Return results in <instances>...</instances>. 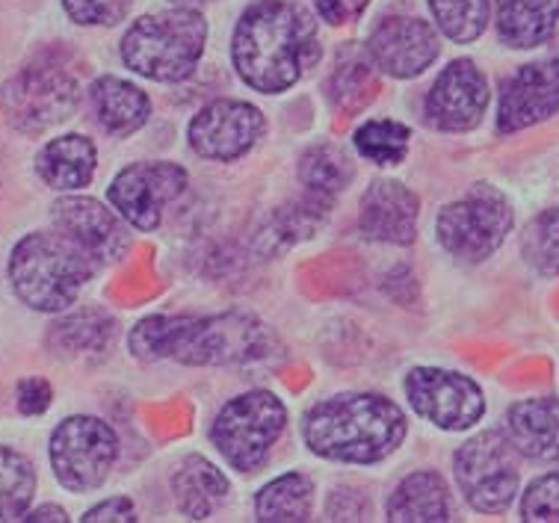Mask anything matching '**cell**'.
Instances as JSON below:
<instances>
[{"instance_id":"obj_10","label":"cell","mask_w":559,"mask_h":523,"mask_svg":"<svg viewBox=\"0 0 559 523\" xmlns=\"http://www.w3.org/2000/svg\"><path fill=\"white\" fill-rule=\"evenodd\" d=\"M0 104L12 128L21 133H41L72 119L81 104V90L66 69L31 66L3 86Z\"/></svg>"},{"instance_id":"obj_8","label":"cell","mask_w":559,"mask_h":523,"mask_svg":"<svg viewBox=\"0 0 559 523\" xmlns=\"http://www.w3.org/2000/svg\"><path fill=\"white\" fill-rule=\"evenodd\" d=\"M519 450L512 447L509 435L479 432L468 443L459 447L453 459L456 483L477 512H503L519 494Z\"/></svg>"},{"instance_id":"obj_23","label":"cell","mask_w":559,"mask_h":523,"mask_svg":"<svg viewBox=\"0 0 559 523\" xmlns=\"http://www.w3.org/2000/svg\"><path fill=\"white\" fill-rule=\"evenodd\" d=\"M557 27L559 0H498V33L509 48H539Z\"/></svg>"},{"instance_id":"obj_34","label":"cell","mask_w":559,"mask_h":523,"mask_svg":"<svg viewBox=\"0 0 559 523\" xmlns=\"http://www.w3.org/2000/svg\"><path fill=\"white\" fill-rule=\"evenodd\" d=\"M66 15L83 27H112L128 15L131 0H62Z\"/></svg>"},{"instance_id":"obj_26","label":"cell","mask_w":559,"mask_h":523,"mask_svg":"<svg viewBox=\"0 0 559 523\" xmlns=\"http://www.w3.org/2000/svg\"><path fill=\"white\" fill-rule=\"evenodd\" d=\"M311 500H314V485L302 473H285L275 483L261 488L254 500L258 521H308L311 518Z\"/></svg>"},{"instance_id":"obj_2","label":"cell","mask_w":559,"mask_h":523,"mask_svg":"<svg viewBox=\"0 0 559 523\" xmlns=\"http://www.w3.org/2000/svg\"><path fill=\"white\" fill-rule=\"evenodd\" d=\"M270 334L249 313L216 317H145L131 332L140 361L173 358L181 364H249L264 358Z\"/></svg>"},{"instance_id":"obj_21","label":"cell","mask_w":559,"mask_h":523,"mask_svg":"<svg viewBox=\"0 0 559 523\" xmlns=\"http://www.w3.org/2000/svg\"><path fill=\"white\" fill-rule=\"evenodd\" d=\"M95 166H98V152H95L92 140L81 133H66L60 140H51L36 161L41 181L62 192L86 187L95 175Z\"/></svg>"},{"instance_id":"obj_25","label":"cell","mask_w":559,"mask_h":523,"mask_svg":"<svg viewBox=\"0 0 559 523\" xmlns=\"http://www.w3.org/2000/svg\"><path fill=\"white\" fill-rule=\"evenodd\" d=\"M112 334L116 325L110 317H104L102 311H81L51 325L48 346L62 358H90V355H102L110 346Z\"/></svg>"},{"instance_id":"obj_27","label":"cell","mask_w":559,"mask_h":523,"mask_svg":"<svg viewBox=\"0 0 559 523\" xmlns=\"http://www.w3.org/2000/svg\"><path fill=\"white\" fill-rule=\"evenodd\" d=\"M349 178H353V166L335 145H314L299 161V181L306 183L308 195L320 202H335V195L349 183Z\"/></svg>"},{"instance_id":"obj_13","label":"cell","mask_w":559,"mask_h":523,"mask_svg":"<svg viewBox=\"0 0 559 523\" xmlns=\"http://www.w3.org/2000/svg\"><path fill=\"white\" fill-rule=\"evenodd\" d=\"M264 136V116L246 102H214L190 124V145L204 161L231 163Z\"/></svg>"},{"instance_id":"obj_1","label":"cell","mask_w":559,"mask_h":523,"mask_svg":"<svg viewBox=\"0 0 559 523\" xmlns=\"http://www.w3.org/2000/svg\"><path fill=\"white\" fill-rule=\"evenodd\" d=\"M231 60L252 90H290L320 60L314 19L294 0H258L237 21Z\"/></svg>"},{"instance_id":"obj_35","label":"cell","mask_w":559,"mask_h":523,"mask_svg":"<svg viewBox=\"0 0 559 523\" xmlns=\"http://www.w3.org/2000/svg\"><path fill=\"white\" fill-rule=\"evenodd\" d=\"M325 518L329 521H367L370 518V503H367V497L361 491L337 488L329 506H325Z\"/></svg>"},{"instance_id":"obj_33","label":"cell","mask_w":559,"mask_h":523,"mask_svg":"<svg viewBox=\"0 0 559 523\" xmlns=\"http://www.w3.org/2000/svg\"><path fill=\"white\" fill-rule=\"evenodd\" d=\"M521 518L527 523H559V473H545L530 485L521 500Z\"/></svg>"},{"instance_id":"obj_36","label":"cell","mask_w":559,"mask_h":523,"mask_svg":"<svg viewBox=\"0 0 559 523\" xmlns=\"http://www.w3.org/2000/svg\"><path fill=\"white\" fill-rule=\"evenodd\" d=\"M19 412L27 414V417H36V414H45L48 412V405L53 400V391L51 384L39 379V376H31V379H24L19 384Z\"/></svg>"},{"instance_id":"obj_14","label":"cell","mask_w":559,"mask_h":523,"mask_svg":"<svg viewBox=\"0 0 559 523\" xmlns=\"http://www.w3.org/2000/svg\"><path fill=\"white\" fill-rule=\"evenodd\" d=\"M441 45L429 21L417 15H385L367 39V57L391 78H417L436 62Z\"/></svg>"},{"instance_id":"obj_22","label":"cell","mask_w":559,"mask_h":523,"mask_svg":"<svg viewBox=\"0 0 559 523\" xmlns=\"http://www.w3.org/2000/svg\"><path fill=\"white\" fill-rule=\"evenodd\" d=\"M388 521L441 523L450 521L448 483L436 471H417L397 485L388 500Z\"/></svg>"},{"instance_id":"obj_3","label":"cell","mask_w":559,"mask_h":523,"mask_svg":"<svg viewBox=\"0 0 559 523\" xmlns=\"http://www.w3.org/2000/svg\"><path fill=\"white\" fill-rule=\"evenodd\" d=\"M406 438V414L379 393H344L317 403L306 417V443L320 459L382 462Z\"/></svg>"},{"instance_id":"obj_37","label":"cell","mask_w":559,"mask_h":523,"mask_svg":"<svg viewBox=\"0 0 559 523\" xmlns=\"http://www.w3.org/2000/svg\"><path fill=\"white\" fill-rule=\"evenodd\" d=\"M367 0H317V12L320 19L329 21L332 27H341V24H349L356 21L361 12H365Z\"/></svg>"},{"instance_id":"obj_29","label":"cell","mask_w":559,"mask_h":523,"mask_svg":"<svg viewBox=\"0 0 559 523\" xmlns=\"http://www.w3.org/2000/svg\"><path fill=\"white\" fill-rule=\"evenodd\" d=\"M429 10L436 15L438 31L459 45H468L486 33L491 0H429Z\"/></svg>"},{"instance_id":"obj_19","label":"cell","mask_w":559,"mask_h":523,"mask_svg":"<svg viewBox=\"0 0 559 523\" xmlns=\"http://www.w3.org/2000/svg\"><path fill=\"white\" fill-rule=\"evenodd\" d=\"M507 435L533 462H559V400L536 396L515 403L509 408Z\"/></svg>"},{"instance_id":"obj_20","label":"cell","mask_w":559,"mask_h":523,"mask_svg":"<svg viewBox=\"0 0 559 523\" xmlns=\"http://www.w3.org/2000/svg\"><path fill=\"white\" fill-rule=\"evenodd\" d=\"M90 104L92 112H95V121L110 136H131L152 116L148 95L140 86H133L122 78H110V74L92 83Z\"/></svg>"},{"instance_id":"obj_4","label":"cell","mask_w":559,"mask_h":523,"mask_svg":"<svg viewBox=\"0 0 559 523\" xmlns=\"http://www.w3.org/2000/svg\"><path fill=\"white\" fill-rule=\"evenodd\" d=\"M95 272L98 266L60 231L27 234L12 249V290L33 311H66Z\"/></svg>"},{"instance_id":"obj_5","label":"cell","mask_w":559,"mask_h":523,"mask_svg":"<svg viewBox=\"0 0 559 523\" xmlns=\"http://www.w3.org/2000/svg\"><path fill=\"white\" fill-rule=\"evenodd\" d=\"M207 45V21L193 7H169L131 24L122 39L128 69L157 83L190 78Z\"/></svg>"},{"instance_id":"obj_24","label":"cell","mask_w":559,"mask_h":523,"mask_svg":"<svg viewBox=\"0 0 559 523\" xmlns=\"http://www.w3.org/2000/svg\"><path fill=\"white\" fill-rule=\"evenodd\" d=\"M173 488L178 509L190 521H204L225 500L228 479H225L216 464H211L202 455H190V459H183V464L173 476Z\"/></svg>"},{"instance_id":"obj_40","label":"cell","mask_w":559,"mask_h":523,"mask_svg":"<svg viewBox=\"0 0 559 523\" xmlns=\"http://www.w3.org/2000/svg\"><path fill=\"white\" fill-rule=\"evenodd\" d=\"M175 7H193V10H199L202 3H207V0H173Z\"/></svg>"},{"instance_id":"obj_12","label":"cell","mask_w":559,"mask_h":523,"mask_svg":"<svg viewBox=\"0 0 559 523\" xmlns=\"http://www.w3.org/2000/svg\"><path fill=\"white\" fill-rule=\"evenodd\" d=\"M187 171L178 163H133L112 178L110 204L124 222L140 231H152L166 207L187 190Z\"/></svg>"},{"instance_id":"obj_11","label":"cell","mask_w":559,"mask_h":523,"mask_svg":"<svg viewBox=\"0 0 559 523\" xmlns=\"http://www.w3.org/2000/svg\"><path fill=\"white\" fill-rule=\"evenodd\" d=\"M408 403L424 420L436 423L438 429L462 432L471 429L486 414V400L479 384L468 376L438 367H417L406 379Z\"/></svg>"},{"instance_id":"obj_30","label":"cell","mask_w":559,"mask_h":523,"mask_svg":"<svg viewBox=\"0 0 559 523\" xmlns=\"http://www.w3.org/2000/svg\"><path fill=\"white\" fill-rule=\"evenodd\" d=\"M408 136L412 133L406 124L394 119H373L358 128L353 142L365 161L377 163V166H397L408 152Z\"/></svg>"},{"instance_id":"obj_38","label":"cell","mask_w":559,"mask_h":523,"mask_svg":"<svg viewBox=\"0 0 559 523\" xmlns=\"http://www.w3.org/2000/svg\"><path fill=\"white\" fill-rule=\"evenodd\" d=\"M86 523H102V521H136V509L128 497H116V500H104V503L92 506L90 512L83 514Z\"/></svg>"},{"instance_id":"obj_28","label":"cell","mask_w":559,"mask_h":523,"mask_svg":"<svg viewBox=\"0 0 559 523\" xmlns=\"http://www.w3.org/2000/svg\"><path fill=\"white\" fill-rule=\"evenodd\" d=\"M36 494L33 464L21 453L0 447V523L21 521Z\"/></svg>"},{"instance_id":"obj_31","label":"cell","mask_w":559,"mask_h":523,"mask_svg":"<svg viewBox=\"0 0 559 523\" xmlns=\"http://www.w3.org/2000/svg\"><path fill=\"white\" fill-rule=\"evenodd\" d=\"M524 261L542 275H559V207L530 219L521 237Z\"/></svg>"},{"instance_id":"obj_9","label":"cell","mask_w":559,"mask_h":523,"mask_svg":"<svg viewBox=\"0 0 559 523\" xmlns=\"http://www.w3.org/2000/svg\"><path fill=\"white\" fill-rule=\"evenodd\" d=\"M119 459V438L110 423L98 417H69L51 435V464L62 488L74 494L92 491L110 476Z\"/></svg>"},{"instance_id":"obj_7","label":"cell","mask_w":559,"mask_h":523,"mask_svg":"<svg viewBox=\"0 0 559 523\" xmlns=\"http://www.w3.org/2000/svg\"><path fill=\"white\" fill-rule=\"evenodd\" d=\"M438 240L453 258L465 263H479L498 252L500 242L512 231V207L488 183H479L474 190L448 204L438 213Z\"/></svg>"},{"instance_id":"obj_39","label":"cell","mask_w":559,"mask_h":523,"mask_svg":"<svg viewBox=\"0 0 559 523\" xmlns=\"http://www.w3.org/2000/svg\"><path fill=\"white\" fill-rule=\"evenodd\" d=\"M21 521H33V523H41V521H69V514L66 509L60 506H41V509H33V512H24Z\"/></svg>"},{"instance_id":"obj_17","label":"cell","mask_w":559,"mask_h":523,"mask_svg":"<svg viewBox=\"0 0 559 523\" xmlns=\"http://www.w3.org/2000/svg\"><path fill=\"white\" fill-rule=\"evenodd\" d=\"M559 112V57L521 66L500 92L498 128L524 131Z\"/></svg>"},{"instance_id":"obj_16","label":"cell","mask_w":559,"mask_h":523,"mask_svg":"<svg viewBox=\"0 0 559 523\" xmlns=\"http://www.w3.org/2000/svg\"><path fill=\"white\" fill-rule=\"evenodd\" d=\"M488 107L486 74L471 60L450 62L427 95V119L432 128L462 133L477 128Z\"/></svg>"},{"instance_id":"obj_32","label":"cell","mask_w":559,"mask_h":523,"mask_svg":"<svg viewBox=\"0 0 559 523\" xmlns=\"http://www.w3.org/2000/svg\"><path fill=\"white\" fill-rule=\"evenodd\" d=\"M379 83L377 74H373V62L370 57L367 60H349L341 62L335 71V81H332V95L335 102L344 107V110H358L365 107L373 95H377Z\"/></svg>"},{"instance_id":"obj_18","label":"cell","mask_w":559,"mask_h":523,"mask_svg":"<svg viewBox=\"0 0 559 523\" xmlns=\"http://www.w3.org/2000/svg\"><path fill=\"white\" fill-rule=\"evenodd\" d=\"M420 202L408 187L397 181H373L361 195L358 228L367 240L408 246L417 234Z\"/></svg>"},{"instance_id":"obj_15","label":"cell","mask_w":559,"mask_h":523,"mask_svg":"<svg viewBox=\"0 0 559 523\" xmlns=\"http://www.w3.org/2000/svg\"><path fill=\"white\" fill-rule=\"evenodd\" d=\"M53 231L72 240L98 270L119 261L128 249V228L112 211L95 199L69 195L51 207Z\"/></svg>"},{"instance_id":"obj_6","label":"cell","mask_w":559,"mask_h":523,"mask_svg":"<svg viewBox=\"0 0 559 523\" xmlns=\"http://www.w3.org/2000/svg\"><path fill=\"white\" fill-rule=\"evenodd\" d=\"M287 412L282 400L270 391H249L225 405L214 423L216 450L235 471H254L285 432Z\"/></svg>"}]
</instances>
